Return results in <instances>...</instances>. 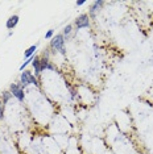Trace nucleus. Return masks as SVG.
<instances>
[{
    "label": "nucleus",
    "mask_w": 153,
    "mask_h": 154,
    "mask_svg": "<svg viewBox=\"0 0 153 154\" xmlns=\"http://www.w3.org/2000/svg\"><path fill=\"white\" fill-rule=\"evenodd\" d=\"M50 47L53 50H58L59 53L65 54V36L62 33L56 34L50 41Z\"/></svg>",
    "instance_id": "nucleus-1"
},
{
    "label": "nucleus",
    "mask_w": 153,
    "mask_h": 154,
    "mask_svg": "<svg viewBox=\"0 0 153 154\" xmlns=\"http://www.w3.org/2000/svg\"><path fill=\"white\" fill-rule=\"evenodd\" d=\"M10 92L12 94V96H15L19 102H24V88L17 83H12L10 87Z\"/></svg>",
    "instance_id": "nucleus-2"
},
{
    "label": "nucleus",
    "mask_w": 153,
    "mask_h": 154,
    "mask_svg": "<svg viewBox=\"0 0 153 154\" xmlns=\"http://www.w3.org/2000/svg\"><path fill=\"white\" fill-rule=\"evenodd\" d=\"M75 26L77 29H84L90 26V20H88L87 15H81L79 17H77L75 20Z\"/></svg>",
    "instance_id": "nucleus-3"
},
{
    "label": "nucleus",
    "mask_w": 153,
    "mask_h": 154,
    "mask_svg": "<svg viewBox=\"0 0 153 154\" xmlns=\"http://www.w3.org/2000/svg\"><path fill=\"white\" fill-rule=\"evenodd\" d=\"M31 74L29 71H22L21 75H20V82H21V87H27L28 84H31Z\"/></svg>",
    "instance_id": "nucleus-4"
},
{
    "label": "nucleus",
    "mask_w": 153,
    "mask_h": 154,
    "mask_svg": "<svg viewBox=\"0 0 153 154\" xmlns=\"http://www.w3.org/2000/svg\"><path fill=\"white\" fill-rule=\"evenodd\" d=\"M17 22H19V16L17 15H13V16H11L10 19L7 20V22H5V26H7V29H13L17 25Z\"/></svg>",
    "instance_id": "nucleus-5"
},
{
    "label": "nucleus",
    "mask_w": 153,
    "mask_h": 154,
    "mask_svg": "<svg viewBox=\"0 0 153 154\" xmlns=\"http://www.w3.org/2000/svg\"><path fill=\"white\" fill-rule=\"evenodd\" d=\"M103 4H104V1H102V0H97V1H94V3H92V5L90 7V15L91 16H95V13L100 9V7L103 5Z\"/></svg>",
    "instance_id": "nucleus-6"
},
{
    "label": "nucleus",
    "mask_w": 153,
    "mask_h": 154,
    "mask_svg": "<svg viewBox=\"0 0 153 154\" xmlns=\"http://www.w3.org/2000/svg\"><path fill=\"white\" fill-rule=\"evenodd\" d=\"M32 65H33V69H35V74L36 75H40L42 69H41V62H40V58L38 57H35L33 62H32Z\"/></svg>",
    "instance_id": "nucleus-7"
},
{
    "label": "nucleus",
    "mask_w": 153,
    "mask_h": 154,
    "mask_svg": "<svg viewBox=\"0 0 153 154\" xmlns=\"http://www.w3.org/2000/svg\"><path fill=\"white\" fill-rule=\"evenodd\" d=\"M36 52H37V45H32V46H29L28 49L25 50V57H27V58H29V57L35 56Z\"/></svg>",
    "instance_id": "nucleus-8"
},
{
    "label": "nucleus",
    "mask_w": 153,
    "mask_h": 154,
    "mask_svg": "<svg viewBox=\"0 0 153 154\" xmlns=\"http://www.w3.org/2000/svg\"><path fill=\"white\" fill-rule=\"evenodd\" d=\"M11 98H12V94H11L10 91H4V92L1 94V102H3V104H7V103L10 102Z\"/></svg>",
    "instance_id": "nucleus-9"
},
{
    "label": "nucleus",
    "mask_w": 153,
    "mask_h": 154,
    "mask_svg": "<svg viewBox=\"0 0 153 154\" xmlns=\"http://www.w3.org/2000/svg\"><path fill=\"white\" fill-rule=\"evenodd\" d=\"M35 57H36V54H35V56H32V57H29V58H27V61H25L24 63H22V65L20 66V71H21V73L25 70V67H27V66H28L29 63H31V62H33V59H35Z\"/></svg>",
    "instance_id": "nucleus-10"
},
{
    "label": "nucleus",
    "mask_w": 153,
    "mask_h": 154,
    "mask_svg": "<svg viewBox=\"0 0 153 154\" xmlns=\"http://www.w3.org/2000/svg\"><path fill=\"white\" fill-rule=\"evenodd\" d=\"M71 31H73V25L71 24H69V25H66V26H65V29H63V36H65V37L66 38H67V37H69V36H70V33H71Z\"/></svg>",
    "instance_id": "nucleus-11"
},
{
    "label": "nucleus",
    "mask_w": 153,
    "mask_h": 154,
    "mask_svg": "<svg viewBox=\"0 0 153 154\" xmlns=\"http://www.w3.org/2000/svg\"><path fill=\"white\" fill-rule=\"evenodd\" d=\"M4 117V104L1 102V99H0V120H3Z\"/></svg>",
    "instance_id": "nucleus-12"
},
{
    "label": "nucleus",
    "mask_w": 153,
    "mask_h": 154,
    "mask_svg": "<svg viewBox=\"0 0 153 154\" xmlns=\"http://www.w3.org/2000/svg\"><path fill=\"white\" fill-rule=\"evenodd\" d=\"M53 37H54V31H53V29L48 31L46 34H45V38H48V40H49V38H53Z\"/></svg>",
    "instance_id": "nucleus-13"
},
{
    "label": "nucleus",
    "mask_w": 153,
    "mask_h": 154,
    "mask_svg": "<svg viewBox=\"0 0 153 154\" xmlns=\"http://www.w3.org/2000/svg\"><path fill=\"white\" fill-rule=\"evenodd\" d=\"M31 84H35V86H38V82L36 79V77L33 74H31Z\"/></svg>",
    "instance_id": "nucleus-14"
},
{
    "label": "nucleus",
    "mask_w": 153,
    "mask_h": 154,
    "mask_svg": "<svg viewBox=\"0 0 153 154\" xmlns=\"http://www.w3.org/2000/svg\"><path fill=\"white\" fill-rule=\"evenodd\" d=\"M46 70H52V71H53V70H56V67L53 66V63H49V65H48V69H46Z\"/></svg>",
    "instance_id": "nucleus-15"
},
{
    "label": "nucleus",
    "mask_w": 153,
    "mask_h": 154,
    "mask_svg": "<svg viewBox=\"0 0 153 154\" xmlns=\"http://www.w3.org/2000/svg\"><path fill=\"white\" fill-rule=\"evenodd\" d=\"M84 3H86L84 0H78V1H77V7H81V5H83Z\"/></svg>",
    "instance_id": "nucleus-16"
},
{
    "label": "nucleus",
    "mask_w": 153,
    "mask_h": 154,
    "mask_svg": "<svg viewBox=\"0 0 153 154\" xmlns=\"http://www.w3.org/2000/svg\"><path fill=\"white\" fill-rule=\"evenodd\" d=\"M150 65H152V66H153V59H152V61H150Z\"/></svg>",
    "instance_id": "nucleus-17"
}]
</instances>
